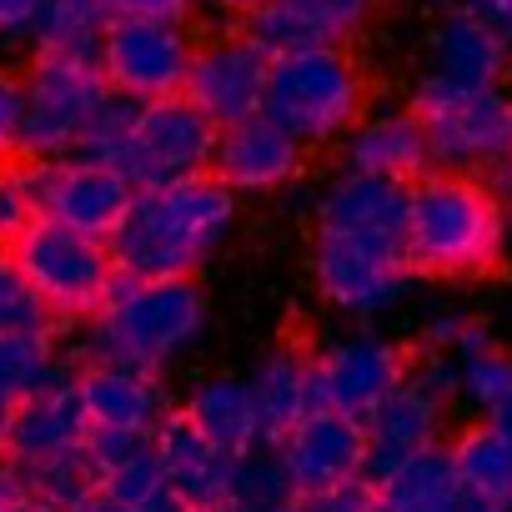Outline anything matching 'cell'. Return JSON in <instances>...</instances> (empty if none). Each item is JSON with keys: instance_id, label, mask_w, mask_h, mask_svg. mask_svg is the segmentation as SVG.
Listing matches in <instances>:
<instances>
[{"instance_id": "45", "label": "cell", "mask_w": 512, "mask_h": 512, "mask_svg": "<svg viewBox=\"0 0 512 512\" xmlns=\"http://www.w3.org/2000/svg\"><path fill=\"white\" fill-rule=\"evenodd\" d=\"M6 437H11V407L0 402V457H6Z\"/></svg>"}, {"instance_id": "42", "label": "cell", "mask_w": 512, "mask_h": 512, "mask_svg": "<svg viewBox=\"0 0 512 512\" xmlns=\"http://www.w3.org/2000/svg\"><path fill=\"white\" fill-rule=\"evenodd\" d=\"M262 0H191V11H206V16H221V21H246Z\"/></svg>"}, {"instance_id": "32", "label": "cell", "mask_w": 512, "mask_h": 512, "mask_svg": "<svg viewBox=\"0 0 512 512\" xmlns=\"http://www.w3.org/2000/svg\"><path fill=\"white\" fill-rule=\"evenodd\" d=\"M56 317L46 312V302L31 292V282L16 272L11 251L0 256V337H51Z\"/></svg>"}, {"instance_id": "33", "label": "cell", "mask_w": 512, "mask_h": 512, "mask_svg": "<svg viewBox=\"0 0 512 512\" xmlns=\"http://www.w3.org/2000/svg\"><path fill=\"white\" fill-rule=\"evenodd\" d=\"M31 487H36V497H46L51 507H76L86 492H96L101 482H96V467H91V457H86V447L81 452H66V457H56V462H41V467H31Z\"/></svg>"}, {"instance_id": "3", "label": "cell", "mask_w": 512, "mask_h": 512, "mask_svg": "<svg viewBox=\"0 0 512 512\" xmlns=\"http://www.w3.org/2000/svg\"><path fill=\"white\" fill-rule=\"evenodd\" d=\"M201 332H206V292L196 287V277L141 282L116 272L101 312L91 317L86 362H131L161 372Z\"/></svg>"}, {"instance_id": "24", "label": "cell", "mask_w": 512, "mask_h": 512, "mask_svg": "<svg viewBox=\"0 0 512 512\" xmlns=\"http://www.w3.org/2000/svg\"><path fill=\"white\" fill-rule=\"evenodd\" d=\"M377 512H487L457 477L447 447H427L417 457H407L392 477H382L372 487Z\"/></svg>"}, {"instance_id": "26", "label": "cell", "mask_w": 512, "mask_h": 512, "mask_svg": "<svg viewBox=\"0 0 512 512\" xmlns=\"http://www.w3.org/2000/svg\"><path fill=\"white\" fill-rule=\"evenodd\" d=\"M191 417V427L201 437H211L221 452L246 457L251 447H262V412H256V392L251 377H211L191 392V402L181 407Z\"/></svg>"}, {"instance_id": "48", "label": "cell", "mask_w": 512, "mask_h": 512, "mask_svg": "<svg viewBox=\"0 0 512 512\" xmlns=\"http://www.w3.org/2000/svg\"><path fill=\"white\" fill-rule=\"evenodd\" d=\"M6 251H11V241H6V236H0V256H6Z\"/></svg>"}, {"instance_id": "37", "label": "cell", "mask_w": 512, "mask_h": 512, "mask_svg": "<svg viewBox=\"0 0 512 512\" xmlns=\"http://www.w3.org/2000/svg\"><path fill=\"white\" fill-rule=\"evenodd\" d=\"M111 21H161V26H186L191 0H101Z\"/></svg>"}, {"instance_id": "30", "label": "cell", "mask_w": 512, "mask_h": 512, "mask_svg": "<svg viewBox=\"0 0 512 512\" xmlns=\"http://www.w3.org/2000/svg\"><path fill=\"white\" fill-rule=\"evenodd\" d=\"M452 362V377H457V397L472 407V412H497L507 397H512V357L497 347V342H487V347H477V352H462V357H447Z\"/></svg>"}, {"instance_id": "11", "label": "cell", "mask_w": 512, "mask_h": 512, "mask_svg": "<svg viewBox=\"0 0 512 512\" xmlns=\"http://www.w3.org/2000/svg\"><path fill=\"white\" fill-rule=\"evenodd\" d=\"M191 36L186 26H161V21H111L101 41V76L116 96L151 106L171 101L186 91L191 76Z\"/></svg>"}, {"instance_id": "18", "label": "cell", "mask_w": 512, "mask_h": 512, "mask_svg": "<svg viewBox=\"0 0 512 512\" xmlns=\"http://www.w3.org/2000/svg\"><path fill=\"white\" fill-rule=\"evenodd\" d=\"M151 447H156L161 477L171 482V492H176L191 512H221V507H226L236 457L221 452L211 437H201L186 412H166V417L156 422V432H151Z\"/></svg>"}, {"instance_id": "47", "label": "cell", "mask_w": 512, "mask_h": 512, "mask_svg": "<svg viewBox=\"0 0 512 512\" xmlns=\"http://www.w3.org/2000/svg\"><path fill=\"white\" fill-rule=\"evenodd\" d=\"M417 6H462V0H417Z\"/></svg>"}, {"instance_id": "41", "label": "cell", "mask_w": 512, "mask_h": 512, "mask_svg": "<svg viewBox=\"0 0 512 512\" xmlns=\"http://www.w3.org/2000/svg\"><path fill=\"white\" fill-rule=\"evenodd\" d=\"M462 6H467L477 21H487L502 41H512V0H462Z\"/></svg>"}, {"instance_id": "14", "label": "cell", "mask_w": 512, "mask_h": 512, "mask_svg": "<svg viewBox=\"0 0 512 512\" xmlns=\"http://www.w3.org/2000/svg\"><path fill=\"white\" fill-rule=\"evenodd\" d=\"M86 437H91V422H86V407L76 392V367L61 357L51 367V377L11 407L6 457H16L21 467H41V462H56L66 452H81Z\"/></svg>"}, {"instance_id": "34", "label": "cell", "mask_w": 512, "mask_h": 512, "mask_svg": "<svg viewBox=\"0 0 512 512\" xmlns=\"http://www.w3.org/2000/svg\"><path fill=\"white\" fill-rule=\"evenodd\" d=\"M151 452H156L151 432H91L86 437V457L96 467V482L121 472V467H131V462H141V457H151Z\"/></svg>"}, {"instance_id": "40", "label": "cell", "mask_w": 512, "mask_h": 512, "mask_svg": "<svg viewBox=\"0 0 512 512\" xmlns=\"http://www.w3.org/2000/svg\"><path fill=\"white\" fill-rule=\"evenodd\" d=\"M36 487H31V467H21L16 457H0V507L6 502H21V497H31Z\"/></svg>"}, {"instance_id": "29", "label": "cell", "mask_w": 512, "mask_h": 512, "mask_svg": "<svg viewBox=\"0 0 512 512\" xmlns=\"http://www.w3.org/2000/svg\"><path fill=\"white\" fill-rule=\"evenodd\" d=\"M297 502H302V492H297L282 452L272 442H262L246 457H236L231 492H226L221 512H297Z\"/></svg>"}, {"instance_id": "31", "label": "cell", "mask_w": 512, "mask_h": 512, "mask_svg": "<svg viewBox=\"0 0 512 512\" xmlns=\"http://www.w3.org/2000/svg\"><path fill=\"white\" fill-rule=\"evenodd\" d=\"M56 362L61 352L51 347V337H0V402L16 407L21 397H31Z\"/></svg>"}, {"instance_id": "36", "label": "cell", "mask_w": 512, "mask_h": 512, "mask_svg": "<svg viewBox=\"0 0 512 512\" xmlns=\"http://www.w3.org/2000/svg\"><path fill=\"white\" fill-rule=\"evenodd\" d=\"M297 512H377V502H372V487L357 477V482H342V487L302 492Z\"/></svg>"}, {"instance_id": "9", "label": "cell", "mask_w": 512, "mask_h": 512, "mask_svg": "<svg viewBox=\"0 0 512 512\" xmlns=\"http://www.w3.org/2000/svg\"><path fill=\"white\" fill-rule=\"evenodd\" d=\"M312 277H317V292L342 317H377L392 302H402L412 287V267L402 246L337 236V231H317Z\"/></svg>"}, {"instance_id": "46", "label": "cell", "mask_w": 512, "mask_h": 512, "mask_svg": "<svg viewBox=\"0 0 512 512\" xmlns=\"http://www.w3.org/2000/svg\"><path fill=\"white\" fill-rule=\"evenodd\" d=\"M502 181L512 186V151H507V161H502Z\"/></svg>"}, {"instance_id": "27", "label": "cell", "mask_w": 512, "mask_h": 512, "mask_svg": "<svg viewBox=\"0 0 512 512\" xmlns=\"http://www.w3.org/2000/svg\"><path fill=\"white\" fill-rule=\"evenodd\" d=\"M106 31H111V16H106L101 0H41V16L31 26V46H36V61L101 71Z\"/></svg>"}, {"instance_id": "17", "label": "cell", "mask_w": 512, "mask_h": 512, "mask_svg": "<svg viewBox=\"0 0 512 512\" xmlns=\"http://www.w3.org/2000/svg\"><path fill=\"white\" fill-rule=\"evenodd\" d=\"M297 492H322V487H342V482H357L362 477V462H367V432L357 417H342V412H327L317 407L312 417H302L282 442H277Z\"/></svg>"}, {"instance_id": "23", "label": "cell", "mask_w": 512, "mask_h": 512, "mask_svg": "<svg viewBox=\"0 0 512 512\" xmlns=\"http://www.w3.org/2000/svg\"><path fill=\"white\" fill-rule=\"evenodd\" d=\"M427 166H432V151H427V131H422L417 111L367 116L347 136V171H357V176L412 186L427 176Z\"/></svg>"}, {"instance_id": "4", "label": "cell", "mask_w": 512, "mask_h": 512, "mask_svg": "<svg viewBox=\"0 0 512 512\" xmlns=\"http://www.w3.org/2000/svg\"><path fill=\"white\" fill-rule=\"evenodd\" d=\"M367 76L347 46H312L272 56L262 116L302 146H327L362 121Z\"/></svg>"}, {"instance_id": "16", "label": "cell", "mask_w": 512, "mask_h": 512, "mask_svg": "<svg viewBox=\"0 0 512 512\" xmlns=\"http://www.w3.org/2000/svg\"><path fill=\"white\" fill-rule=\"evenodd\" d=\"M307 166V146L297 136H287L282 126H272L267 116H251L241 126H226L216 136V181L231 186L236 196H267L282 191L302 176Z\"/></svg>"}, {"instance_id": "43", "label": "cell", "mask_w": 512, "mask_h": 512, "mask_svg": "<svg viewBox=\"0 0 512 512\" xmlns=\"http://www.w3.org/2000/svg\"><path fill=\"white\" fill-rule=\"evenodd\" d=\"M0 512H61V507H51L46 497H36V492H31V497H21V502H6Z\"/></svg>"}, {"instance_id": "44", "label": "cell", "mask_w": 512, "mask_h": 512, "mask_svg": "<svg viewBox=\"0 0 512 512\" xmlns=\"http://www.w3.org/2000/svg\"><path fill=\"white\" fill-rule=\"evenodd\" d=\"M487 422H492V427H497V432H502V437L512 442V397H507V402H502V407H497V412H492Z\"/></svg>"}, {"instance_id": "21", "label": "cell", "mask_w": 512, "mask_h": 512, "mask_svg": "<svg viewBox=\"0 0 512 512\" xmlns=\"http://www.w3.org/2000/svg\"><path fill=\"white\" fill-rule=\"evenodd\" d=\"M507 71V41L472 11L447 16L427 46V86L437 91H492Z\"/></svg>"}, {"instance_id": "22", "label": "cell", "mask_w": 512, "mask_h": 512, "mask_svg": "<svg viewBox=\"0 0 512 512\" xmlns=\"http://www.w3.org/2000/svg\"><path fill=\"white\" fill-rule=\"evenodd\" d=\"M317 231L402 246V236H407V186L347 171V176L332 181V191L322 196V206H317ZM402 251H407V246H402Z\"/></svg>"}, {"instance_id": "20", "label": "cell", "mask_w": 512, "mask_h": 512, "mask_svg": "<svg viewBox=\"0 0 512 512\" xmlns=\"http://www.w3.org/2000/svg\"><path fill=\"white\" fill-rule=\"evenodd\" d=\"M76 392L91 432H156L166 417V392L156 372L131 362H86L76 367Z\"/></svg>"}, {"instance_id": "2", "label": "cell", "mask_w": 512, "mask_h": 512, "mask_svg": "<svg viewBox=\"0 0 512 512\" xmlns=\"http://www.w3.org/2000/svg\"><path fill=\"white\" fill-rule=\"evenodd\" d=\"M502 206L487 181L437 171L407 186V267L422 277H482L502 256Z\"/></svg>"}, {"instance_id": "6", "label": "cell", "mask_w": 512, "mask_h": 512, "mask_svg": "<svg viewBox=\"0 0 512 512\" xmlns=\"http://www.w3.org/2000/svg\"><path fill=\"white\" fill-rule=\"evenodd\" d=\"M216 136L221 131L186 96L136 106V116L126 126V141H121V156H116V171L136 191H156V186L211 176Z\"/></svg>"}, {"instance_id": "28", "label": "cell", "mask_w": 512, "mask_h": 512, "mask_svg": "<svg viewBox=\"0 0 512 512\" xmlns=\"http://www.w3.org/2000/svg\"><path fill=\"white\" fill-rule=\"evenodd\" d=\"M462 487L487 507V512H512V442L492 422H472L457 432L447 447Z\"/></svg>"}, {"instance_id": "5", "label": "cell", "mask_w": 512, "mask_h": 512, "mask_svg": "<svg viewBox=\"0 0 512 512\" xmlns=\"http://www.w3.org/2000/svg\"><path fill=\"white\" fill-rule=\"evenodd\" d=\"M11 262L56 322H91L106 302V287L116 282V256L106 236H86L46 216H36L11 241Z\"/></svg>"}, {"instance_id": "8", "label": "cell", "mask_w": 512, "mask_h": 512, "mask_svg": "<svg viewBox=\"0 0 512 512\" xmlns=\"http://www.w3.org/2000/svg\"><path fill=\"white\" fill-rule=\"evenodd\" d=\"M21 171V186L31 196V211L46 216V221H61L71 231H86V236H111L136 196V186L116 171V166H101V161H81V156H66V161H26L16 166Z\"/></svg>"}, {"instance_id": "25", "label": "cell", "mask_w": 512, "mask_h": 512, "mask_svg": "<svg viewBox=\"0 0 512 512\" xmlns=\"http://www.w3.org/2000/svg\"><path fill=\"white\" fill-rule=\"evenodd\" d=\"M256 412H262V437L277 447L302 417L317 412V352L302 347H277L262 372L251 377Z\"/></svg>"}, {"instance_id": "15", "label": "cell", "mask_w": 512, "mask_h": 512, "mask_svg": "<svg viewBox=\"0 0 512 512\" xmlns=\"http://www.w3.org/2000/svg\"><path fill=\"white\" fill-rule=\"evenodd\" d=\"M407 352L382 337H342L317 352V407L342 412V417H367L402 377H407Z\"/></svg>"}, {"instance_id": "13", "label": "cell", "mask_w": 512, "mask_h": 512, "mask_svg": "<svg viewBox=\"0 0 512 512\" xmlns=\"http://www.w3.org/2000/svg\"><path fill=\"white\" fill-rule=\"evenodd\" d=\"M442 417H447V397L437 387H427L417 372H407L367 417H362V432H367V462H362V482L377 487L382 477H392L407 457L437 447V432H442Z\"/></svg>"}, {"instance_id": "19", "label": "cell", "mask_w": 512, "mask_h": 512, "mask_svg": "<svg viewBox=\"0 0 512 512\" xmlns=\"http://www.w3.org/2000/svg\"><path fill=\"white\" fill-rule=\"evenodd\" d=\"M372 16V0H262L246 16V36L267 56L312 51V46H342L357 36Z\"/></svg>"}, {"instance_id": "7", "label": "cell", "mask_w": 512, "mask_h": 512, "mask_svg": "<svg viewBox=\"0 0 512 512\" xmlns=\"http://www.w3.org/2000/svg\"><path fill=\"white\" fill-rule=\"evenodd\" d=\"M422 131H427V151L432 166L442 171H482V166H502L512 151V96L492 91H437V86H417L412 101Z\"/></svg>"}, {"instance_id": "12", "label": "cell", "mask_w": 512, "mask_h": 512, "mask_svg": "<svg viewBox=\"0 0 512 512\" xmlns=\"http://www.w3.org/2000/svg\"><path fill=\"white\" fill-rule=\"evenodd\" d=\"M267 71H272V56L256 46L246 31L241 36H216L206 46H196L191 56V76H186V101L216 126H241L251 116H262V101H267Z\"/></svg>"}, {"instance_id": "1", "label": "cell", "mask_w": 512, "mask_h": 512, "mask_svg": "<svg viewBox=\"0 0 512 512\" xmlns=\"http://www.w3.org/2000/svg\"><path fill=\"white\" fill-rule=\"evenodd\" d=\"M236 226V191L216 176L136 191L121 226L106 236L116 272L141 282H171L196 277L206 256L231 236Z\"/></svg>"}, {"instance_id": "10", "label": "cell", "mask_w": 512, "mask_h": 512, "mask_svg": "<svg viewBox=\"0 0 512 512\" xmlns=\"http://www.w3.org/2000/svg\"><path fill=\"white\" fill-rule=\"evenodd\" d=\"M106 76L91 66L31 61L26 76V121H21V156L26 161H66L81 146L96 106L106 101Z\"/></svg>"}, {"instance_id": "35", "label": "cell", "mask_w": 512, "mask_h": 512, "mask_svg": "<svg viewBox=\"0 0 512 512\" xmlns=\"http://www.w3.org/2000/svg\"><path fill=\"white\" fill-rule=\"evenodd\" d=\"M21 121H26V76L0 71V161L21 156Z\"/></svg>"}, {"instance_id": "39", "label": "cell", "mask_w": 512, "mask_h": 512, "mask_svg": "<svg viewBox=\"0 0 512 512\" xmlns=\"http://www.w3.org/2000/svg\"><path fill=\"white\" fill-rule=\"evenodd\" d=\"M41 0H0V36H31Z\"/></svg>"}, {"instance_id": "38", "label": "cell", "mask_w": 512, "mask_h": 512, "mask_svg": "<svg viewBox=\"0 0 512 512\" xmlns=\"http://www.w3.org/2000/svg\"><path fill=\"white\" fill-rule=\"evenodd\" d=\"M31 221H36V211H31V196H26V186H21V171H16V166L0 171V236L16 241Z\"/></svg>"}]
</instances>
